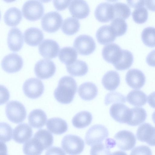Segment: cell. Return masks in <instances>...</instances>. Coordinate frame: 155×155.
Masks as SVG:
<instances>
[{"label":"cell","mask_w":155,"mask_h":155,"mask_svg":"<svg viewBox=\"0 0 155 155\" xmlns=\"http://www.w3.org/2000/svg\"><path fill=\"white\" fill-rule=\"evenodd\" d=\"M77 89L75 80L71 76H64L59 80L58 86L54 92V96L59 103L68 104L73 101Z\"/></svg>","instance_id":"1"},{"label":"cell","mask_w":155,"mask_h":155,"mask_svg":"<svg viewBox=\"0 0 155 155\" xmlns=\"http://www.w3.org/2000/svg\"><path fill=\"white\" fill-rule=\"evenodd\" d=\"M61 146L67 154L69 155H78L83 151L84 143L80 137L76 135L68 134L63 138Z\"/></svg>","instance_id":"2"},{"label":"cell","mask_w":155,"mask_h":155,"mask_svg":"<svg viewBox=\"0 0 155 155\" xmlns=\"http://www.w3.org/2000/svg\"><path fill=\"white\" fill-rule=\"evenodd\" d=\"M5 113L8 119L15 124L23 122L26 116L25 107L22 103L16 101H10L6 104Z\"/></svg>","instance_id":"3"},{"label":"cell","mask_w":155,"mask_h":155,"mask_svg":"<svg viewBox=\"0 0 155 155\" xmlns=\"http://www.w3.org/2000/svg\"><path fill=\"white\" fill-rule=\"evenodd\" d=\"M23 16L27 19L34 21L42 16L44 8L42 3L38 0H28L23 4L22 8Z\"/></svg>","instance_id":"4"},{"label":"cell","mask_w":155,"mask_h":155,"mask_svg":"<svg viewBox=\"0 0 155 155\" xmlns=\"http://www.w3.org/2000/svg\"><path fill=\"white\" fill-rule=\"evenodd\" d=\"M109 135L107 128L101 124L94 125L88 130L85 137L86 144L90 146L101 143Z\"/></svg>","instance_id":"5"},{"label":"cell","mask_w":155,"mask_h":155,"mask_svg":"<svg viewBox=\"0 0 155 155\" xmlns=\"http://www.w3.org/2000/svg\"><path fill=\"white\" fill-rule=\"evenodd\" d=\"M63 21L61 15L57 11H52L45 14L41 19L43 29L48 32L56 31L60 28Z\"/></svg>","instance_id":"6"},{"label":"cell","mask_w":155,"mask_h":155,"mask_svg":"<svg viewBox=\"0 0 155 155\" xmlns=\"http://www.w3.org/2000/svg\"><path fill=\"white\" fill-rule=\"evenodd\" d=\"M73 46L80 54L87 55L92 53L95 50L96 43L91 36L80 35L75 39Z\"/></svg>","instance_id":"7"},{"label":"cell","mask_w":155,"mask_h":155,"mask_svg":"<svg viewBox=\"0 0 155 155\" xmlns=\"http://www.w3.org/2000/svg\"><path fill=\"white\" fill-rule=\"evenodd\" d=\"M44 86L42 81L36 78H31L26 80L23 84V90L28 97L35 99L43 94Z\"/></svg>","instance_id":"8"},{"label":"cell","mask_w":155,"mask_h":155,"mask_svg":"<svg viewBox=\"0 0 155 155\" xmlns=\"http://www.w3.org/2000/svg\"><path fill=\"white\" fill-rule=\"evenodd\" d=\"M56 67L54 62L47 59H42L36 63L34 71L36 76L41 79L51 77L54 74Z\"/></svg>","instance_id":"9"},{"label":"cell","mask_w":155,"mask_h":155,"mask_svg":"<svg viewBox=\"0 0 155 155\" xmlns=\"http://www.w3.org/2000/svg\"><path fill=\"white\" fill-rule=\"evenodd\" d=\"M115 143L117 147L123 151L131 150L135 146L136 137L131 132L125 130L120 131L114 136Z\"/></svg>","instance_id":"10"},{"label":"cell","mask_w":155,"mask_h":155,"mask_svg":"<svg viewBox=\"0 0 155 155\" xmlns=\"http://www.w3.org/2000/svg\"><path fill=\"white\" fill-rule=\"evenodd\" d=\"M23 61L21 57L16 53H11L3 58L1 65L3 69L9 73H15L22 68Z\"/></svg>","instance_id":"11"},{"label":"cell","mask_w":155,"mask_h":155,"mask_svg":"<svg viewBox=\"0 0 155 155\" xmlns=\"http://www.w3.org/2000/svg\"><path fill=\"white\" fill-rule=\"evenodd\" d=\"M136 136L139 141L155 146V127L150 124L144 123L140 125L137 130Z\"/></svg>","instance_id":"12"},{"label":"cell","mask_w":155,"mask_h":155,"mask_svg":"<svg viewBox=\"0 0 155 155\" xmlns=\"http://www.w3.org/2000/svg\"><path fill=\"white\" fill-rule=\"evenodd\" d=\"M110 114L116 121L127 124L130 116V109L122 103L114 104L110 108Z\"/></svg>","instance_id":"13"},{"label":"cell","mask_w":155,"mask_h":155,"mask_svg":"<svg viewBox=\"0 0 155 155\" xmlns=\"http://www.w3.org/2000/svg\"><path fill=\"white\" fill-rule=\"evenodd\" d=\"M122 50L118 45L111 43L105 45L102 50L104 59L113 65L117 63L121 57Z\"/></svg>","instance_id":"14"},{"label":"cell","mask_w":155,"mask_h":155,"mask_svg":"<svg viewBox=\"0 0 155 155\" xmlns=\"http://www.w3.org/2000/svg\"><path fill=\"white\" fill-rule=\"evenodd\" d=\"M59 49L58 43L52 39L44 40L38 46L40 54L44 57L49 59L56 57Z\"/></svg>","instance_id":"15"},{"label":"cell","mask_w":155,"mask_h":155,"mask_svg":"<svg viewBox=\"0 0 155 155\" xmlns=\"http://www.w3.org/2000/svg\"><path fill=\"white\" fill-rule=\"evenodd\" d=\"M126 81L131 88L138 89L142 88L144 85L145 77L143 72L137 69H132L127 72L125 77Z\"/></svg>","instance_id":"16"},{"label":"cell","mask_w":155,"mask_h":155,"mask_svg":"<svg viewBox=\"0 0 155 155\" xmlns=\"http://www.w3.org/2000/svg\"><path fill=\"white\" fill-rule=\"evenodd\" d=\"M96 18L100 22H107L114 19V9L112 4L104 2L98 5L94 11Z\"/></svg>","instance_id":"17"},{"label":"cell","mask_w":155,"mask_h":155,"mask_svg":"<svg viewBox=\"0 0 155 155\" xmlns=\"http://www.w3.org/2000/svg\"><path fill=\"white\" fill-rule=\"evenodd\" d=\"M69 11L72 16L79 19L86 18L90 12L88 5L85 1H71L69 7Z\"/></svg>","instance_id":"18"},{"label":"cell","mask_w":155,"mask_h":155,"mask_svg":"<svg viewBox=\"0 0 155 155\" xmlns=\"http://www.w3.org/2000/svg\"><path fill=\"white\" fill-rule=\"evenodd\" d=\"M22 33L18 28L14 27L9 30L8 35L7 42L8 48L13 51H18L23 44Z\"/></svg>","instance_id":"19"},{"label":"cell","mask_w":155,"mask_h":155,"mask_svg":"<svg viewBox=\"0 0 155 155\" xmlns=\"http://www.w3.org/2000/svg\"><path fill=\"white\" fill-rule=\"evenodd\" d=\"M32 135V130L27 124L23 123L18 124L13 131V139L16 142L22 143L26 142Z\"/></svg>","instance_id":"20"},{"label":"cell","mask_w":155,"mask_h":155,"mask_svg":"<svg viewBox=\"0 0 155 155\" xmlns=\"http://www.w3.org/2000/svg\"><path fill=\"white\" fill-rule=\"evenodd\" d=\"M25 42L28 45L36 46L42 40L44 35L42 31L39 28L35 27L29 28L24 33Z\"/></svg>","instance_id":"21"},{"label":"cell","mask_w":155,"mask_h":155,"mask_svg":"<svg viewBox=\"0 0 155 155\" xmlns=\"http://www.w3.org/2000/svg\"><path fill=\"white\" fill-rule=\"evenodd\" d=\"M116 37L110 25L101 26L96 33L97 41L102 45H106L114 41Z\"/></svg>","instance_id":"22"},{"label":"cell","mask_w":155,"mask_h":155,"mask_svg":"<svg viewBox=\"0 0 155 155\" xmlns=\"http://www.w3.org/2000/svg\"><path fill=\"white\" fill-rule=\"evenodd\" d=\"M78 92L81 98L84 101H91L97 96L98 89L96 85L92 82L84 83L79 87Z\"/></svg>","instance_id":"23"},{"label":"cell","mask_w":155,"mask_h":155,"mask_svg":"<svg viewBox=\"0 0 155 155\" xmlns=\"http://www.w3.org/2000/svg\"><path fill=\"white\" fill-rule=\"evenodd\" d=\"M120 83L119 75L117 71H107L104 75L102 79V83L104 87L110 91L116 89Z\"/></svg>","instance_id":"24"},{"label":"cell","mask_w":155,"mask_h":155,"mask_svg":"<svg viewBox=\"0 0 155 155\" xmlns=\"http://www.w3.org/2000/svg\"><path fill=\"white\" fill-rule=\"evenodd\" d=\"M47 118L46 113L43 110L35 109L31 111L29 114L28 123L33 127L40 128L45 125Z\"/></svg>","instance_id":"25"},{"label":"cell","mask_w":155,"mask_h":155,"mask_svg":"<svg viewBox=\"0 0 155 155\" xmlns=\"http://www.w3.org/2000/svg\"><path fill=\"white\" fill-rule=\"evenodd\" d=\"M46 127L51 132L56 135H60L68 130V125L66 121L61 118L54 117L48 120Z\"/></svg>","instance_id":"26"},{"label":"cell","mask_w":155,"mask_h":155,"mask_svg":"<svg viewBox=\"0 0 155 155\" xmlns=\"http://www.w3.org/2000/svg\"><path fill=\"white\" fill-rule=\"evenodd\" d=\"M3 18L7 25L11 26H15L21 21L22 13L18 8L15 7H11L6 11Z\"/></svg>","instance_id":"27"},{"label":"cell","mask_w":155,"mask_h":155,"mask_svg":"<svg viewBox=\"0 0 155 155\" xmlns=\"http://www.w3.org/2000/svg\"><path fill=\"white\" fill-rule=\"evenodd\" d=\"M44 150L41 143L34 137L27 141L23 147L25 155H40Z\"/></svg>","instance_id":"28"},{"label":"cell","mask_w":155,"mask_h":155,"mask_svg":"<svg viewBox=\"0 0 155 155\" xmlns=\"http://www.w3.org/2000/svg\"><path fill=\"white\" fill-rule=\"evenodd\" d=\"M147 117L145 109L141 107H135L130 109V114L127 123L131 126H137L144 122Z\"/></svg>","instance_id":"29"},{"label":"cell","mask_w":155,"mask_h":155,"mask_svg":"<svg viewBox=\"0 0 155 155\" xmlns=\"http://www.w3.org/2000/svg\"><path fill=\"white\" fill-rule=\"evenodd\" d=\"M67 71L73 76H82L85 75L88 71V67L84 61L77 60L73 63L66 65Z\"/></svg>","instance_id":"30"},{"label":"cell","mask_w":155,"mask_h":155,"mask_svg":"<svg viewBox=\"0 0 155 155\" xmlns=\"http://www.w3.org/2000/svg\"><path fill=\"white\" fill-rule=\"evenodd\" d=\"M92 120L91 114L86 111H81L73 118L72 122L73 126L78 128H83L89 125Z\"/></svg>","instance_id":"31"},{"label":"cell","mask_w":155,"mask_h":155,"mask_svg":"<svg viewBox=\"0 0 155 155\" xmlns=\"http://www.w3.org/2000/svg\"><path fill=\"white\" fill-rule=\"evenodd\" d=\"M127 101L130 104L135 106L140 107L144 105L147 101V95L140 90L131 91L127 97Z\"/></svg>","instance_id":"32"},{"label":"cell","mask_w":155,"mask_h":155,"mask_svg":"<svg viewBox=\"0 0 155 155\" xmlns=\"http://www.w3.org/2000/svg\"><path fill=\"white\" fill-rule=\"evenodd\" d=\"M78 54L76 50L71 47H65L61 49L58 54L60 61L66 65L71 64L76 60Z\"/></svg>","instance_id":"33"},{"label":"cell","mask_w":155,"mask_h":155,"mask_svg":"<svg viewBox=\"0 0 155 155\" xmlns=\"http://www.w3.org/2000/svg\"><path fill=\"white\" fill-rule=\"evenodd\" d=\"M134 61L132 53L126 50H122L121 57L119 60L113 65L116 69L122 71L129 68L132 65Z\"/></svg>","instance_id":"34"},{"label":"cell","mask_w":155,"mask_h":155,"mask_svg":"<svg viewBox=\"0 0 155 155\" xmlns=\"http://www.w3.org/2000/svg\"><path fill=\"white\" fill-rule=\"evenodd\" d=\"M80 24L79 21L73 17H69L63 21L61 27L62 31L66 35H72L79 30Z\"/></svg>","instance_id":"35"},{"label":"cell","mask_w":155,"mask_h":155,"mask_svg":"<svg viewBox=\"0 0 155 155\" xmlns=\"http://www.w3.org/2000/svg\"><path fill=\"white\" fill-rule=\"evenodd\" d=\"M114 9V19L119 18L123 19L128 18L130 15L131 11L126 4L119 2L113 4Z\"/></svg>","instance_id":"36"},{"label":"cell","mask_w":155,"mask_h":155,"mask_svg":"<svg viewBox=\"0 0 155 155\" xmlns=\"http://www.w3.org/2000/svg\"><path fill=\"white\" fill-rule=\"evenodd\" d=\"M34 137L40 142L44 150L50 147L53 143V137L52 134L45 129L39 130L35 133Z\"/></svg>","instance_id":"37"},{"label":"cell","mask_w":155,"mask_h":155,"mask_svg":"<svg viewBox=\"0 0 155 155\" xmlns=\"http://www.w3.org/2000/svg\"><path fill=\"white\" fill-rule=\"evenodd\" d=\"M141 37L145 45L150 47H155V28L148 27L145 28L141 33Z\"/></svg>","instance_id":"38"},{"label":"cell","mask_w":155,"mask_h":155,"mask_svg":"<svg viewBox=\"0 0 155 155\" xmlns=\"http://www.w3.org/2000/svg\"><path fill=\"white\" fill-rule=\"evenodd\" d=\"M116 37L122 36L126 32L127 25L123 19L117 18L112 20L110 25Z\"/></svg>","instance_id":"39"},{"label":"cell","mask_w":155,"mask_h":155,"mask_svg":"<svg viewBox=\"0 0 155 155\" xmlns=\"http://www.w3.org/2000/svg\"><path fill=\"white\" fill-rule=\"evenodd\" d=\"M148 13L147 8L144 6L135 8L132 13L134 20L137 23L142 24L147 19Z\"/></svg>","instance_id":"40"},{"label":"cell","mask_w":155,"mask_h":155,"mask_svg":"<svg viewBox=\"0 0 155 155\" xmlns=\"http://www.w3.org/2000/svg\"><path fill=\"white\" fill-rule=\"evenodd\" d=\"M126 102L125 97L121 93L116 91L108 93L105 96L104 104L107 105L112 103H124Z\"/></svg>","instance_id":"41"},{"label":"cell","mask_w":155,"mask_h":155,"mask_svg":"<svg viewBox=\"0 0 155 155\" xmlns=\"http://www.w3.org/2000/svg\"><path fill=\"white\" fill-rule=\"evenodd\" d=\"M0 142L5 143L10 140L12 138V129L8 124L0 123Z\"/></svg>","instance_id":"42"},{"label":"cell","mask_w":155,"mask_h":155,"mask_svg":"<svg viewBox=\"0 0 155 155\" xmlns=\"http://www.w3.org/2000/svg\"><path fill=\"white\" fill-rule=\"evenodd\" d=\"M108 145L101 143L92 146L90 150V155H111Z\"/></svg>","instance_id":"43"},{"label":"cell","mask_w":155,"mask_h":155,"mask_svg":"<svg viewBox=\"0 0 155 155\" xmlns=\"http://www.w3.org/2000/svg\"><path fill=\"white\" fill-rule=\"evenodd\" d=\"M130 155H152V153L149 147L142 145L135 147L132 150Z\"/></svg>","instance_id":"44"},{"label":"cell","mask_w":155,"mask_h":155,"mask_svg":"<svg viewBox=\"0 0 155 155\" xmlns=\"http://www.w3.org/2000/svg\"><path fill=\"white\" fill-rule=\"evenodd\" d=\"M71 1L70 0H53V2L54 6L57 9L62 10L68 7Z\"/></svg>","instance_id":"45"},{"label":"cell","mask_w":155,"mask_h":155,"mask_svg":"<svg viewBox=\"0 0 155 155\" xmlns=\"http://www.w3.org/2000/svg\"><path fill=\"white\" fill-rule=\"evenodd\" d=\"M45 155H66V154L61 148L57 147H53L47 150Z\"/></svg>","instance_id":"46"},{"label":"cell","mask_w":155,"mask_h":155,"mask_svg":"<svg viewBox=\"0 0 155 155\" xmlns=\"http://www.w3.org/2000/svg\"><path fill=\"white\" fill-rule=\"evenodd\" d=\"M9 97L8 90L4 86L1 85V104L8 101Z\"/></svg>","instance_id":"47"},{"label":"cell","mask_w":155,"mask_h":155,"mask_svg":"<svg viewBox=\"0 0 155 155\" xmlns=\"http://www.w3.org/2000/svg\"><path fill=\"white\" fill-rule=\"evenodd\" d=\"M146 61L149 65L155 67V49L148 54L146 58Z\"/></svg>","instance_id":"48"},{"label":"cell","mask_w":155,"mask_h":155,"mask_svg":"<svg viewBox=\"0 0 155 155\" xmlns=\"http://www.w3.org/2000/svg\"><path fill=\"white\" fill-rule=\"evenodd\" d=\"M127 3L130 7L135 8L140 7L144 6L145 4L144 0L127 1Z\"/></svg>","instance_id":"49"},{"label":"cell","mask_w":155,"mask_h":155,"mask_svg":"<svg viewBox=\"0 0 155 155\" xmlns=\"http://www.w3.org/2000/svg\"><path fill=\"white\" fill-rule=\"evenodd\" d=\"M148 102L150 107L155 108V91L150 94L148 97Z\"/></svg>","instance_id":"50"},{"label":"cell","mask_w":155,"mask_h":155,"mask_svg":"<svg viewBox=\"0 0 155 155\" xmlns=\"http://www.w3.org/2000/svg\"><path fill=\"white\" fill-rule=\"evenodd\" d=\"M145 4L148 9L155 11V0H145Z\"/></svg>","instance_id":"51"},{"label":"cell","mask_w":155,"mask_h":155,"mask_svg":"<svg viewBox=\"0 0 155 155\" xmlns=\"http://www.w3.org/2000/svg\"><path fill=\"white\" fill-rule=\"evenodd\" d=\"M0 155H8L7 154V148L6 146L4 143L1 142Z\"/></svg>","instance_id":"52"},{"label":"cell","mask_w":155,"mask_h":155,"mask_svg":"<svg viewBox=\"0 0 155 155\" xmlns=\"http://www.w3.org/2000/svg\"><path fill=\"white\" fill-rule=\"evenodd\" d=\"M111 155H127V154L124 152L118 151L113 152Z\"/></svg>","instance_id":"53"},{"label":"cell","mask_w":155,"mask_h":155,"mask_svg":"<svg viewBox=\"0 0 155 155\" xmlns=\"http://www.w3.org/2000/svg\"><path fill=\"white\" fill-rule=\"evenodd\" d=\"M152 119L154 123L155 124V111L153 112L152 115Z\"/></svg>","instance_id":"54"}]
</instances>
